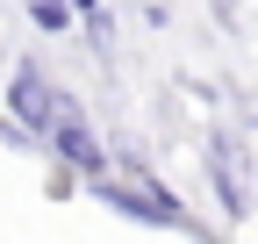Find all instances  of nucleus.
I'll use <instances>...</instances> for the list:
<instances>
[{"mask_svg": "<svg viewBox=\"0 0 258 244\" xmlns=\"http://www.w3.org/2000/svg\"><path fill=\"white\" fill-rule=\"evenodd\" d=\"M15 115L29 122V130H43V137H57L64 122H72V101H64V94H50V86H43L36 72H22V79H15Z\"/></svg>", "mask_w": 258, "mask_h": 244, "instance_id": "nucleus-1", "label": "nucleus"}]
</instances>
